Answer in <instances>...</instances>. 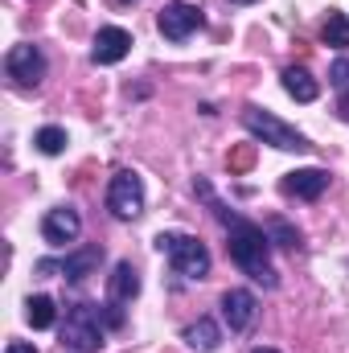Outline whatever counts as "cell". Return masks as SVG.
Returning a JSON list of instances; mask_svg holds the SVG:
<instances>
[{
  "mask_svg": "<svg viewBox=\"0 0 349 353\" xmlns=\"http://www.w3.org/2000/svg\"><path fill=\"white\" fill-rule=\"evenodd\" d=\"M4 74L17 83V87H37L46 79V54L37 46H12L4 54Z\"/></svg>",
  "mask_w": 349,
  "mask_h": 353,
  "instance_id": "obj_6",
  "label": "cell"
},
{
  "mask_svg": "<svg viewBox=\"0 0 349 353\" xmlns=\"http://www.w3.org/2000/svg\"><path fill=\"white\" fill-rule=\"evenodd\" d=\"M251 353H275V350H263V345H259V350H251Z\"/></svg>",
  "mask_w": 349,
  "mask_h": 353,
  "instance_id": "obj_25",
  "label": "cell"
},
{
  "mask_svg": "<svg viewBox=\"0 0 349 353\" xmlns=\"http://www.w3.org/2000/svg\"><path fill=\"white\" fill-rule=\"evenodd\" d=\"M157 251L169 255L173 271L185 275V279H206V275H210V251H206V243H197L193 234L165 230V234H157Z\"/></svg>",
  "mask_w": 349,
  "mask_h": 353,
  "instance_id": "obj_2",
  "label": "cell"
},
{
  "mask_svg": "<svg viewBox=\"0 0 349 353\" xmlns=\"http://www.w3.org/2000/svg\"><path fill=\"white\" fill-rule=\"evenodd\" d=\"M243 128H247L251 136H259L263 144L279 148V152H304V148H308V140H304L296 128H288L279 115H271V111H263V107H247V111H243Z\"/></svg>",
  "mask_w": 349,
  "mask_h": 353,
  "instance_id": "obj_3",
  "label": "cell"
},
{
  "mask_svg": "<svg viewBox=\"0 0 349 353\" xmlns=\"http://www.w3.org/2000/svg\"><path fill=\"white\" fill-rule=\"evenodd\" d=\"M37 148H41L46 157H58V152L66 148V132H62V128H41V132H37Z\"/></svg>",
  "mask_w": 349,
  "mask_h": 353,
  "instance_id": "obj_19",
  "label": "cell"
},
{
  "mask_svg": "<svg viewBox=\"0 0 349 353\" xmlns=\"http://www.w3.org/2000/svg\"><path fill=\"white\" fill-rule=\"evenodd\" d=\"M157 25H161V33H165L169 41H185L189 33H197V29L206 25V17H201V8L189 4V0H169V4L161 8Z\"/></svg>",
  "mask_w": 349,
  "mask_h": 353,
  "instance_id": "obj_7",
  "label": "cell"
},
{
  "mask_svg": "<svg viewBox=\"0 0 349 353\" xmlns=\"http://www.w3.org/2000/svg\"><path fill=\"white\" fill-rule=\"evenodd\" d=\"M226 230H230V243L226 247H230V259L239 263V271L251 275L263 288H275V267L267 259V247H271L267 230L255 226V222H247V218H235Z\"/></svg>",
  "mask_w": 349,
  "mask_h": 353,
  "instance_id": "obj_1",
  "label": "cell"
},
{
  "mask_svg": "<svg viewBox=\"0 0 349 353\" xmlns=\"http://www.w3.org/2000/svg\"><path fill=\"white\" fill-rule=\"evenodd\" d=\"M283 90L296 99V103H312L317 94H321V87H317V79L304 70V66H288L283 70Z\"/></svg>",
  "mask_w": 349,
  "mask_h": 353,
  "instance_id": "obj_13",
  "label": "cell"
},
{
  "mask_svg": "<svg viewBox=\"0 0 349 353\" xmlns=\"http://www.w3.org/2000/svg\"><path fill=\"white\" fill-rule=\"evenodd\" d=\"M263 230H267V239H271L275 247H288V251H296V247H300V234H296V230H292L283 218H271Z\"/></svg>",
  "mask_w": 349,
  "mask_h": 353,
  "instance_id": "obj_18",
  "label": "cell"
},
{
  "mask_svg": "<svg viewBox=\"0 0 349 353\" xmlns=\"http://www.w3.org/2000/svg\"><path fill=\"white\" fill-rule=\"evenodd\" d=\"M218 341H222V329H218L210 316H201L197 325H189V329H185V345H189V350H197V353L218 350Z\"/></svg>",
  "mask_w": 349,
  "mask_h": 353,
  "instance_id": "obj_15",
  "label": "cell"
},
{
  "mask_svg": "<svg viewBox=\"0 0 349 353\" xmlns=\"http://www.w3.org/2000/svg\"><path fill=\"white\" fill-rule=\"evenodd\" d=\"M230 4H255V0H230Z\"/></svg>",
  "mask_w": 349,
  "mask_h": 353,
  "instance_id": "obj_24",
  "label": "cell"
},
{
  "mask_svg": "<svg viewBox=\"0 0 349 353\" xmlns=\"http://www.w3.org/2000/svg\"><path fill=\"white\" fill-rule=\"evenodd\" d=\"M25 321L33 329H50L54 325V300L50 296H29L25 300Z\"/></svg>",
  "mask_w": 349,
  "mask_h": 353,
  "instance_id": "obj_17",
  "label": "cell"
},
{
  "mask_svg": "<svg viewBox=\"0 0 349 353\" xmlns=\"http://www.w3.org/2000/svg\"><path fill=\"white\" fill-rule=\"evenodd\" d=\"M83 234V218H79V210H70V205H58V210H50L46 218H41V239L50 243V247H66V243H74Z\"/></svg>",
  "mask_w": 349,
  "mask_h": 353,
  "instance_id": "obj_8",
  "label": "cell"
},
{
  "mask_svg": "<svg viewBox=\"0 0 349 353\" xmlns=\"http://www.w3.org/2000/svg\"><path fill=\"white\" fill-rule=\"evenodd\" d=\"M62 341L74 353H99L103 345V321L94 304H70L66 325H62Z\"/></svg>",
  "mask_w": 349,
  "mask_h": 353,
  "instance_id": "obj_4",
  "label": "cell"
},
{
  "mask_svg": "<svg viewBox=\"0 0 349 353\" xmlns=\"http://www.w3.org/2000/svg\"><path fill=\"white\" fill-rule=\"evenodd\" d=\"M222 316H226L230 333H243V329H251V325H255L259 304H255V296H251L247 288H230V292L222 296Z\"/></svg>",
  "mask_w": 349,
  "mask_h": 353,
  "instance_id": "obj_10",
  "label": "cell"
},
{
  "mask_svg": "<svg viewBox=\"0 0 349 353\" xmlns=\"http://www.w3.org/2000/svg\"><path fill=\"white\" fill-rule=\"evenodd\" d=\"M329 79H333V87L341 90V99H349V58H337V62H333Z\"/></svg>",
  "mask_w": 349,
  "mask_h": 353,
  "instance_id": "obj_21",
  "label": "cell"
},
{
  "mask_svg": "<svg viewBox=\"0 0 349 353\" xmlns=\"http://www.w3.org/2000/svg\"><path fill=\"white\" fill-rule=\"evenodd\" d=\"M321 37H325V46L346 50V46H349V17H346V12L329 8V17H325V25H321Z\"/></svg>",
  "mask_w": 349,
  "mask_h": 353,
  "instance_id": "obj_16",
  "label": "cell"
},
{
  "mask_svg": "<svg viewBox=\"0 0 349 353\" xmlns=\"http://www.w3.org/2000/svg\"><path fill=\"white\" fill-rule=\"evenodd\" d=\"M99 263H103V247H79L74 255L62 259V275H66L70 283H83Z\"/></svg>",
  "mask_w": 349,
  "mask_h": 353,
  "instance_id": "obj_12",
  "label": "cell"
},
{
  "mask_svg": "<svg viewBox=\"0 0 349 353\" xmlns=\"http://www.w3.org/2000/svg\"><path fill=\"white\" fill-rule=\"evenodd\" d=\"M103 316H107V329H119V325H123V308H119V300H107V304H103Z\"/></svg>",
  "mask_w": 349,
  "mask_h": 353,
  "instance_id": "obj_22",
  "label": "cell"
},
{
  "mask_svg": "<svg viewBox=\"0 0 349 353\" xmlns=\"http://www.w3.org/2000/svg\"><path fill=\"white\" fill-rule=\"evenodd\" d=\"M226 165H230V173H247V169L255 165V144H243V148H235Z\"/></svg>",
  "mask_w": 349,
  "mask_h": 353,
  "instance_id": "obj_20",
  "label": "cell"
},
{
  "mask_svg": "<svg viewBox=\"0 0 349 353\" xmlns=\"http://www.w3.org/2000/svg\"><path fill=\"white\" fill-rule=\"evenodd\" d=\"M107 210L115 214V218H140V210H144V181L136 173H115L111 176V185H107Z\"/></svg>",
  "mask_w": 349,
  "mask_h": 353,
  "instance_id": "obj_5",
  "label": "cell"
},
{
  "mask_svg": "<svg viewBox=\"0 0 349 353\" xmlns=\"http://www.w3.org/2000/svg\"><path fill=\"white\" fill-rule=\"evenodd\" d=\"M107 292H111V300H136V292H140V275H136V267L128 263H115V271H111V283H107Z\"/></svg>",
  "mask_w": 349,
  "mask_h": 353,
  "instance_id": "obj_14",
  "label": "cell"
},
{
  "mask_svg": "<svg viewBox=\"0 0 349 353\" xmlns=\"http://www.w3.org/2000/svg\"><path fill=\"white\" fill-rule=\"evenodd\" d=\"M128 50H132V33L119 29V25H107V29L94 33V50H90V58H94V66H115V62L128 58Z\"/></svg>",
  "mask_w": 349,
  "mask_h": 353,
  "instance_id": "obj_9",
  "label": "cell"
},
{
  "mask_svg": "<svg viewBox=\"0 0 349 353\" xmlns=\"http://www.w3.org/2000/svg\"><path fill=\"white\" fill-rule=\"evenodd\" d=\"M4 353H37V350H33L29 341H8V345H4Z\"/></svg>",
  "mask_w": 349,
  "mask_h": 353,
  "instance_id": "obj_23",
  "label": "cell"
},
{
  "mask_svg": "<svg viewBox=\"0 0 349 353\" xmlns=\"http://www.w3.org/2000/svg\"><path fill=\"white\" fill-rule=\"evenodd\" d=\"M325 189H329V169H296L283 176V193L304 197V201H317Z\"/></svg>",
  "mask_w": 349,
  "mask_h": 353,
  "instance_id": "obj_11",
  "label": "cell"
}]
</instances>
